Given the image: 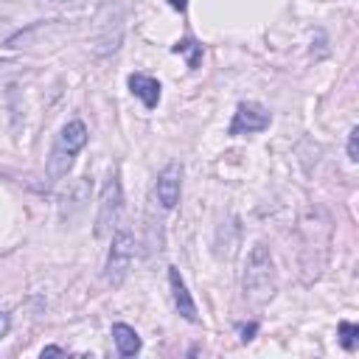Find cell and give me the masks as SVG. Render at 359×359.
I'll return each mask as SVG.
<instances>
[{
    "label": "cell",
    "mask_w": 359,
    "mask_h": 359,
    "mask_svg": "<svg viewBox=\"0 0 359 359\" xmlns=\"http://www.w3.org/2000/svg\"><path fill=\"white\" fill-rule=\"evenodd\" d=\"M275 294V264L266 244H255L244 266V297L252 306H264Z\"/></svg>",
    "instance_id": "1"
},
{
    "label": "cell",
    "mask_w": 359,
    "mask_h": 359,
    "mask_svg": "<svg viewBox=\"0 0 359 359\" xmlns=\"http://www.w3.org/2000/svg\"><path fill=\"white\" fill-rule=\"evenodd\" d=\"M84 143H87V126H84V121H67L59 129L56 143H53L50 157H48V168H45V174H48L50 182L67 177V171L73 168V160L84 149Z\"/></svg>",
    "instance_id": "2"
},
{
    "label": "cell",
    "mask_w": 359,
    "mask_h": 359,
    "mask_svg": "<svg viewBox=\"0 0 359 359\" xmlns=\"http://www.w3.org/2000/svg\"><path fill=\"white\" fill-rule=\"evenodd\" d=\"M121 210H123V188H121L118 174H109L101 188V196H98V213H95V236L98 238L112 236V230L121 222Z\"/></svg>",
    "instance_id": "3"
},
{
    "label": "cell",
    "mask_w": 359,
    "mask_h": 359,
    "mask_svg": "<svg viewBox=\"0 0 359 359\" xmlns=\"http://www.w3.org/2000/svg\"><path fill=\"white\" fill-rule=\"evenodd\" d=\"M132 258H135V236L129 227H115V236H112V247H109V255H107V283L112 286H121L132 269Z\"/></svg>",
    "instance_id": "4"
},
{
    "label": "cell",
    "mask_w": 359,
    "mask_h": 359,
    "mask_svg": "<svg viewBox=\"0 0 359 359\" xmlns=\"http://www.w3.org/2000/svg\"><path fill=\"white\" fill-rule=\"evenodd\" d=\"M272 115L264 104L258 101H241L233 112V121H230V135H252V132H264L269 126Z\"/></svg>",
    "instance_id": "5"
},
{
    "label": "cell",
    "mask_w": 359,
    "mask_h": 359,
    "mask_svg": "<svg viewBox=\"0 0 359 359\" xmlns=\"http://www.w3.org/2000/svg\"><path fill=\"white\" fill-rule=\"evenodd\" d=\"M180 191H182V165L180 163H168L160 174H157V182H154V196L157 202L171 210L177 202H180Z\"/></svg>",
    "instance_id": "6"
},
{
    "label": "cell",
    "mask_w": 359,
    "mask_h": 359,
    "mask_svg": "<svg viewBox=\"0 0 359 359\" xmlns=\"http://www.w3.org/2000/svg\"><path fill=\"white\" fill-rule=\"evenodd\" d=\"M168 286H171V297H174V306H177L180 317L188 320V323H199L196 303H194V297H191V292H188V286H185V280H182L177 266H168Z\"/></svg>",
    "instance_id": "7"
},
{
    "label": "cell",
    "mask_w": 359,
    "mask_h": 359,
    "mask_svg": "<svg viewBox=\"0 0 359 359\" xmlns=\"http://www.w3.org/2000/svg\"><path fill=\"white\" fill-rule=\"evenodd\" d=\"M129 90L143 101L146 109H154L160 104V81L149 73H132L129 76Z\"/></svg>",
    "instance_id": "8"
},
{
    "label": "cell",
    "mask_w": 359,
    "mask_h": 359,
    "mask_svg": "<svg viewBox=\"0 0 359 359\" xmlns=\"http://www.w3.org/2000/svg\"><path fill=\"white\" fill-rule=\"evenodd\" d=\"M112 339H115V348H118L121 356H135L140 351V337L126 323H115L112 325Z\"/></svg>",
    "instance_id": "9"
},
{
    "label": "cell",
    "mask_w": 359,
    "mask_h": 359,
    "mask_svg": "<svg viewBox=\"0 0 359 359\" xmlns=\"http://www.w3.org/2000/svg\"><path fill=\"white\" fill-rule=\"evenodd\" d=\"M171 50H174V53H180V56H185V62H188V67H191V70H194V67H199V62H202V45H199L196 39H191V36L180 39L177 45H171Z\"/></svg>",
    "instance_id": "10"
},
{
    "label": "cell",
    "mask_w": 359,
    "mask_h": 359,
    "mask_svg": "<svg viewBox=\"0 0 359 359\" xmlns=\"http://www.w3.org/2000/svg\"><path fill=\"white\" fill-rule=\"evenodd\" d=\"M339 342H342L345 351H356V345H359V325L342 320L339 323Z\"/></svg>",
    "instance_id": "11"
},
{
    "label": "cell",
    "mask_w": 359,
    "mask_h": 359,
    "mask_svg": "<svg viewBox=\"0 0 359 359\" xmlns=\"http://www.w3.org/2000/svg\"><path fill=\"white\" fill-rule=\"evenodd\" d=\"M348 160L351 163L359 160V126H353L351 135H348Z\"/></svg>",
    "instance_id": "12"
},
{
    "label": "cell",
    "mask_w": 359,
    "mask_h": 359,
    "mask_svg": "<svg viewBox=\"0 0 359 359\" xmlns=\"http://www.w3.org/2000/svg\"><path fill=\"white\" fill-rule=\"evenodd\" d=\"M238 331H241V339H244V342H250V339H252V334L258 331V325H255V323H247V325H241Z\"/></svg>",
    "instance_id": "13"
},
{
    "label": "cell",
    "mask_w": 359,
    "mask_h": 359,
    "mask_svg": "<svg viewBox=\"0 0 359 359\" xmlns=\"http://www.w3.org/2000/svg\"><path fill=\"white\" fill-rule=\"evenodd\" d=\"M11 328V314L8 311H0V337H6Z\"/></svg>",
    "instance_id": "14"
},
{
    "label": "cell",
    "mask_w": 359,
    "mask_h": 359,
    "mask_svg": "<svg viewBox=\"0 0 359 359\" xmlns=\"http://www.w3.org/2000/svg\"><path fill=\"white\" fill-rule=\"evenodd\" d=\"M62 353H65V351H62V348H56V345L42 348V359H45V356H62Z\"/></svg>",
    "instance_id": "15"
},
{
    "label": "cell",
    "mask_w": 359,
    "mask_h": 359,
    "mask_svg": "<svg viewBox=\"0 0 359 359\" xmlns=\"http://www.w3.org/2000/svg\"><path fill=\"white\" fill-rule=\"evenodd\" d=\"M171 6L180 8V11H185V0H171Z\"/></svg>",
    "instance_id": "16"
},
{
    "label": "cell",
    "mask_w": 359,
    "mask_h": 359,
    "mask_svg": "<svg viewBox=\"0 0 359 359\" xmlns=\"http://www.w3.org/2000/svg\"><path fill=\"white\" fill-rule=\"evenodd\" d=\"M56 3H70V0H56Z\"/></svg>",
    "instance_id": "17"
}]
</instances>
